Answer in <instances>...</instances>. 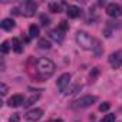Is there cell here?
Segmentation results:
<instances>
[{"instance_id": "6da1fadb", "label": "cell", "mask_w": 122, "mask_h": 122, "mask_svg": "<svg viewBox=\"0 0 122 122\" xmlns=\"http://www.w3.org/2000/svg\"><path fill=\"white\" fill-rule=\"evenodd\" d=\"M36 69H37V73H39L43 79H46V78H50V76L55 73V69H56V68H55V63L52 62L50 59L42 57V59L37 60Z\"/></svg>"}, {"instance_id": "7a4b0ae2", "label": "cell", "mask_w": 122, "mask_h": 122, "mask_svg": "<svg viewBox=\"0 0 122 122\" xmlns=\"http://www.w3.org/2000/svg\"><path fill=\"white\" fill-rule=\"evenodd\" d=\"M75 39H76V43H78L82 49H85V50H91V49L95 47V46H93V45H95V40L92 39L91 35H88V33L83 32V30H79V32L76 33Z\"/></svg>"}, {"instance_id": "3957f363", "label": "cell", "mask_w": 122, "mask_h": 122, "mask_svg": "<svg viewBox=\"0 0 122 122\" xmlns=\"http://www.w3.org/2000/svg\"><path fill=\"white\" fill-rule=\"evenodd\" d=\"M96 101H98V96H95V95H85V96H82V98L76 99L75 102H72L71 108H72V109H75V111L86 109V108L92 106Z\"/></svg>"}, {"instance_id": "277c9868", "label": "cell", "mask_w": 122, "mask_h": 122, "mask_svg": "<svg viewBox=\"0 0 122 122\" xmlns=\"http://www.w3.org/2000/svg\"><path fill=\"white\" fill-rule=\"evenodd\" d=\"M36 9H37V3H35V2H25L22 5V7H20V13L23 16H26V17H32L35 15Z\"/></svg>"}, {"instance_id": "5b68a950", "label": "cell", "mask_w": 122, "mask_h": 122, "mask_svg": "<svg viewBox=\"0 0 122 122\" xmlns=\"http://www.w3.org/2000/svg\"><path fill=\"white\" fill-rule=\"evenodd\" d=\"M105 12L111 17H119L122 15V7L119 5H116V3H109V5H106Z\"/></svg>"}, {"instance_id": "8992f818", "label": "cell", "mask_w": 122, "mask_h": 122, "mask_svg": "<svg viewBox=\"0 0 122 122\" xmlns=\"http://www.w3.org/2000/svg\"><path fill=\"white\" fill-rule=\"evenodd\" d=\"M42 116H43V109H40V108H35V109H30V111H27V112H26V115H25L26 121H29V122H35V121H39Z\"/></svg>"}, {"instance_id": "52a82bcc", "label": "cell", "mask_w": 122, "mask_h": 122, "mask_svg": "<svg viewBox=\"0 0 122 122\" xmlns=\"http://www.w3.org/2000/svg\"><path fill=\"white\" fill-rule=\"evenodd\" d=\"M109 63H111V66L113 69L121 68V65H122V52L121 50L111 53V56H109Z\"/></svg>"}, {"instance_id": "ba28073f", "label": "cell", "mask_w": 122, "mask_h": 122, "mask_svg": "<svg viewBox=\"0 0 122 122\" xmlns=\"http://www.w3.org/2000/svg\"><path fill=\"white\" fill-rule=\"evenodd\" d=\"M25 102V98H23V95H13L10 99H9V106H12V108H17V106H20V105H25L23 103Z\"/></svg>"}, {"instance_id": "9c48e42d", "label": "cell", "mask_w": 122, "mask_h": 122, "mask_svg": "<svg viewBox=\"0 0 122 122\" xmlns=\"http://www.w3.org/2000/svg\"><path fill=\"white\" fill-rule=\"evenodd\" d=\"M69 82H71V75H69V73H63V75L59 76L56 85H57L59 89H65V88L69 85Z\"/></svg>"}, {"instance_id": "30bf717a", "label": "cell", "mask_w": 122, "mask_h": 122, "mask_svg": "<svg viewBox=\"0 0 122 122\" xmlns=\"http://www.w3.org/2000/svg\"><path fill=\"white\" fill-rule=\"evenodd\" d=\"M66 13H68V16H69L71 19H76V17L81 16V7H78V6H75V5H69V6L66 7Z\"/></svg>"}, {"instance_id": "8fae6325", "label": "cell", "mask_w": 122, "mask_h": 122, "mask_svg": "<svg viewBox=\"0 0 122 122\" xmlns=\"http://www.w3.org/2000/svg\"><path fill=\"white\" fill-rule=\"evenodd\" d=\"M0 26H2V29H3V30L10 32V30H13V29H15L16 23H15V20H13L12 17H6V19H3V20H2Z\"/></svg>"}, {"instance_id": "7c38bea8", "label": "cell", "mask_w": 122, "mask_h": 122, "mask_svg": "<svg viewBox=\"0 0 122 122\" xmlns=\"http://www.w3.org/2000/svg\"><path fill=\"white\" fill-rule=\"evenodd\" d=\"M63 33H65V32L56 29V30H53V32L50 33V37H52L55 42H57V43H62V42H63V39H65V35H63Z\"/></svg>"}, {"instance_id": "4fadbf2b", "label": "cell", "mask_w": 122, "mask_h": 122, "mask_svg": "<svg viewBox=\"0 0 122 122\" xmlns=\"http://www.w3.org/2000/svg\"><path fill=\"white\" fill-rule=\"evenodd\" d=\"M12 47H13V50L16 52V53H22L23 52V45L20 43V40L17 39V37H13V40H12Z\"/></svg>"}, {"instance_id": "5bb4252c", "label": "cell", "mask_w": 122, "mask_h": 122, "mask_svg": "<svg viewBox=\"0 0 122 122\" xmlns=\"http://www.w3.org/2000/svg\"><path fill=\"white\" fill-rule=\"evenodd\" d=\"M39 98H40V93H39V92H36V93L30 95V96L27 98V101H26L25 106H30V105H33L35 102H37V101H39Z\"/></svg>"}, {"instance_id": "9a60e30c", "label": "cell", "mask_w": 122, "mask_h": 122, "mask_svg": "<svg viewBox=\"0 0 122 122\" xmlns=\"http://www.w3.org/2000/svg\"><path fill=\"white\" fill-rule=\"evenodd\" d=\"M62 6H65V3H49V10L52 13H59Z\"/></svg>"}, {"instance_id": "2e32d148", "label": "cell", "mask_w": 122, "mask_h": 122, "mask_svg": "<svg viewBox=\"0 0 122 122\" xmlns=\"http://www.w3.org/2000/svg\"><path fill=\"white\" fill-rule=\"evenodd\" d=\"M29 36L30 37H37L39 36V26L37 25H30L29 26Z\"/></svg>"}, {"instance_id": "e0dca14e", "label": "cell", "mask_w": 122, "mask_h": 122, "mask_svg": "<svg viewBox=\"0 0 122 122\" xmlns=\"http://www.w3.org/2000/svg\"><path fill=\"white\" fill-rule=\"evenodd\" d=\"M37 46H39L40 49H50V47H52V43H50V40H47V39H39Z\"/></svg>"}, {"instance_id": "ac0fdd59", "label": "cell", "mask_w": 122, "mask_h": 122, "mask_svg": "<svg viewBox=\"0 0 122 122\" xmlns=\"http://www.w3.org/2000/svg\"><path fill=\"white\" fill-rule=\"evenodd\" d=\"M10 49H12V46H10V42H7V40H5V42L2 43V46H0V50H2V53H3V55L9 53V52H10Z\"/></svg>"}, {"instance_id": "d6986e66", "label": "cell", "mask_w": 122, "mask_h": 122, "mask_svg": "<svg viewBox=\"0 0 122 122\" xmlns=\"http://www.w3.org/2000/svg\"><path fill=\"white\" fill-rule=\"evenodd\" d=\"M116 121V116L113 115V113H108V115H105L99 122H115Z\"/></svg>"}, {"instance_id": "ffe728a7", "label": "cell", "mask_w": 122, "mask_h": 122, "mask_svg": "<svg viewBox=\"0 0 122 122\" xmlns=\"http://www.w3.org/2000/svg\"><path fill=\"white\" fill-rule=\"evenodd\" d=\"M57 29H59V30H62V32H66V30L69 29V25H68V22L62 20V22H60V25L57 26Z\"/></svg>"}, {"instance_id": "44dd1931", "label": "cell", "mask_w": 122, "mask_h": 122, "mask_svg": "<svg viewBox=\"0 0 122 122\" xmlns=\"http://www.w3.org/2000/svg\"><path fill=\"white\" fill-rule=\"evenodd\" d=\"M109 108H111V103H109V102H103V103L99 105V111H101V112H106Z\"/></svg>"}, {"instance_id": "7402d4cb", "label": "cell", "mask_w": 122, "mask_h": 122, "mask_svg": "<svg viewBox=\"0 0 122 122\" xmlns=\"http://www.w3.org/2000/svg\"><path fill=\"white\" fill-rule=\"evenodd\" d=\"M7 92H9V88H7V85L2 82V83H0V93H2V95L5 96V95H6Z\"/></svg>"}, {"instance_id": "603a6c76", "label": "cell", "mask_w": 122, "mask_h": 122, "mask_svg": "<svg viewBox=\"0 0 122 122\" xmlns=\"http://www.w3.org/2000/svg\"><path fill=\"white\" fill-rule=\"evenodd\" d=\"M10 122H20V115L19 113H13L10 116Z\"/></svg>"}, {"instance_id": "cb8c5ba5", "label": "cell", "mask_w": 122, "mask_h": 122, "mask_svg": "<svg viewBox=\"0 0 122 122\" xmlns=\"http://www.w3.org/2000/svg\"><path fill=\"white\" fill-rule=\"evenodd\" d=\"M78 89H79V86H78V85H75V86H72L71 89H68V91H66L65 93H66V95H71V93H75V92H76Z\"/></svg>"}, {"instance_id": "d4e9b609", "label": "cell", "mask_w": 122, "mask_h": 122, "mask_svg": "<svg viewBox=\"0 0 122 122\" xmlns=\"http://www.w3.org/2000/svg\"><path fill=\"white\" fill-rule=\"evenodd\" d=\"M98 73H99V69H98V68H93V71L91 72V76L95 78V76H98Z\"/></svg>"}, {"instance_id": "484cf974", "label": "cell", "mask_w": 122, "mask_h": 122, "mask_svg": "<svg viewBox=\"0 0 122 122\" xmlns=\"http://www.w3.org/2000/svg\"><path fill=\"white\" fill-rule=\"evenodd\" d=\"M40 19H42V22H43V25L46 26V25H47V22H49V19H47V17H45V16H42Z\"/></svg>"}, {"instance_id": "4316f807", "label": "cell", "mask_w": 122, "mask_h": 122, "mask_svg": "<svg viewBox=\"0 0 122 122\" xmlns=\"http://www.w3.org/2000/svg\"><path fill=\"white\" fill-rule=\"evenodd\" d=\"M53 122H63V121H62V119H55Z\"/></svg>"}]
</instances>
